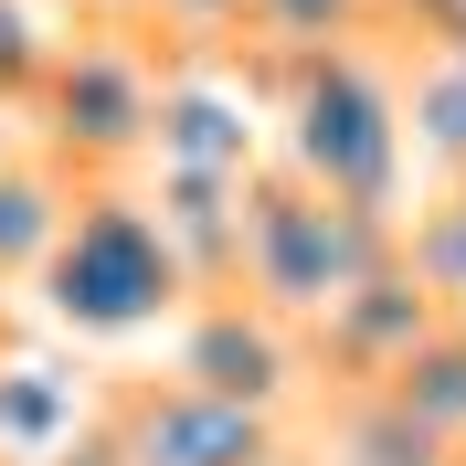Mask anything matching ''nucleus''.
<instances>
[{"label": "nucleus", "instance_id": "nucleus-9", "mask_svg": "<svg viewBox=\"0 0 466 466\" xmlns=\"http://www.w3.org/2000/svg\"><path fill=\"white\" fill-rule=\"evenodd\" d=\"M75 223V180L43 159V148H0V287L43 276V255Z\"/></svg>", "mask_w": 466, "mask_h": 466}, {"label": "nucleus", "instance_id": "nucleus-17", "mask_svg": "<svg viewBox=\"0 0 466 466\" xmlns=\"http://www.w3.org/2000/svg\"><path fill=\"white\" fill-rule=\"evenodd\" d=\"M0 297H11V287H0ZM0 319H11V308H0Z\"/></svg>", "mask_w": 466, "mask_h": 466}, {"label": "nucleus", "instance_id": "nucleus-5", "mask_svg": "<svg viewBox=\"0 0 466 466\" xmlns=\"http://www.w3.org/2000/svg\"><path fill=\"white\" fill-rule=\"evenodd\" d=\"M106 445L116 466H287V424L276 413H244L202 381H159V371H127L106 392Z\"/></svg>", "mask_w": 466, "mask_h": 466}, {"label": "nucleus", "instance_id": "nucleus-14", "mask_svg": "<svg viewBox=\"0 0 466 466\" xmlns=\"http://www.w3.org/2000/svg\"><path fill=\"white\" fill-rule=\"evenodd\" d=\"M43 64H54V32L32 22V0H0V106H32Z\"/></svg>", "mask_w": 466, "mask_h": 466}, {"label": "nucleus", "instance_id": "nucleus-4", "mask_svg": "<svg viewBox=\"0 0 466 466\" xmlns=\"http://www.w3.org/2000/svg\"><path fill=\"white\" fill-rule=\"evenodd\" d=\"M32 287L54 297V319L86 329V339L148 329V319H170V308L202 297V287H191V265H180V244L159 233V212H148V191H127V180L75 191V223H64V244L43 255Z\"/></svg>", "mask_w": 466, "mask_h": 466}, {"label": "nucleus", "instance_id": "nucleus-7", "mask_svg": "<svg viewBox=\"0 0 466 466\" xmlns=\"http://www.w3.org/2000/svg\"><path fill=\"white\" fill-rule=\"evenodd\" d=\"M445 329V308L424 287H413V265L392 255L381 276H360V287L329 308V319H308V360H319L329 392H350V381H392L413 360V350Z\"/></svg>", "mask_w": 466, "mask_h": 466}, {"label": "nucleus", "instance_id": "nucleus-13", "mask_svg": "<svg viewBox=\"0 0 466 466\" xmlns=\"http://www.w3.org/2000/svg\"><path fill=\"white\" fill-rule=\"evenodd\" d=\"M403 265H413V287L435 297L445 319H466V191H435L403 223Z\"/></svg>", "mask_w": 466, "mask_h": 466}, {"label": "nucleus", "instance_id": "nucleus-16", "mask_svg": "<svg viewBox=\"0 0 466 466\" xmlns=\"http://www.w3.org/2000/svg\"><path fill=\"white\" fill-rule=\"evenodd\" d=\"M0 413H11V371H0Z\"/></svg>", "mask_w": 466, "mask_h": 466}, {"label": "nucleus", "instance_id": "nucleus-11", "mask_svg": "<svg viewBox=\"0 0 466 466\" xmlns=\"http://www.w3.org/2000/svg\"><path fill=\"white\" fill-rule=\"evenodd\" d=\"M381 11L371 0H244V43L255 54H319V43H360Z\"/></svg>", "mask_w": 466, "mask_h": 466}, {"label": "nucleus", "instance_id": "nucleus-8", "mask_svg": "<svg viewBox=\"0 0 466 466\" xmlns=\"http://www.w3.org/2000/svg\"><path fill=\"white\" fill-rule=\"evenodd\" d=\"M319 466H456V435H435L413 403H392L381 381H350L319 413Z\"/></svg>", "mask_w": 466, "mask_h": 466}, {"label": "nucleus", "instance_id": "nucleus-15", "mask_svg": "<svg viewBox=\"0 0 466 466\" xmlns=\"http://www.w3.org/2000/svg\"><path fill=\"white\" fill-rule=\"evenodd\" d=\"M75 11H116V0H75Z\"/></svg>", "mask_w": 466, "mask_h": 466}, {"label": "nucleus", "instance_id": "nucleus-1", "mask_svg": "<svg viewBox=\"0 0 466 466\" xmlns=\"http://www.w3.org/2000/svg\"><path fill=\"white\" fill-rule=\"evenodd\" d=\"M265 86H276V127H287V170L319 180L329 202L381 212L403 223L392 191H403V75L371 64L360 43H319V54H255Z\"/></svg>", "mask_w": 466, "mask_h": 466}, {"label": "nucleus", "instance_id": "nucleus-3", "mask_svg": "<svg viewBox=\"0 0 466 466\" xmlns=\"http://www.w3.org/2000/svg\"><path fill=\"white\" fill-rule=\"evenodd\" d=\"M403 255V223H381V212H350L329 202L319 180H297L287 159L276 170L244 180V297H265L276 319H329L360 276Z\"/></svg>", "mask_w": 466, "mask_h": 466}, {"label": "nucleus", "instance_id": "nucleus-18", "mask_svg": "<svg viewBox=\"0 0 466 466\" xmlns=\"http://www.w3.org/2000/svg\"><path fill=\"white\" fill-rule=\"evenodd\" d=\"M456 466H466V445H456Z\"/></svg>", "mask_w": 466, "mask_h": 466}, {"label": "nucleus", "instance_id": "nucleus-10", "mask_svg": "<svg viewBox=\"0 0 466 466\" xmlns=\"http://www.w3.org/2000/svg\"><path fill=\"white\" fill-rule=\"evenodd\" d=\"M392 75H403V127H413V148H424L445 180H466V54L413 43Z\"/></svg>", "mask_w": 466, "mask_h": 466}, {"label": "nucleus", "instance_id": "nucleus-12", "mask_svg": "<svg viewBox=\"0 0 466 466\" xmlns=\"http://www.w3.org/2000/svg\"><path fill=\"white\" fill-rule=\"evenodd\" d=\"M381 392H392V403H413L435 435H456V445H466V319H445L435 339L403 360V371L381 381Z\"/></svg>", "mask_w": 466, "mask_h": 466}, {"label": "nucleus", "instance_id": "nucleus-6", "mask_svg": "<svg viewBox=\"0 0 466 466\" xmlns=\"http://www.w3.org/2000/svg\"><path fill=\"white\" fill-rule=\"evenodd\" d=\"M170 371L223 392V403H244V413H287L297 381L319 371V360H308V329L297 319H276L265 297L233 287V297H191L180 308V360Z\"/></svg>", "mask_w": 466, "mask_h": 466}, {"label": "nucleus", "instance_id": "nucleus-2", "mask_svg": "<svg viewBox=\"0 0 466 466\" xmlns=\"http://www.w3.org/2000/svg\"><path fill=\"white\" fill-rule=\"evenodd\" d=\"M159 75L170 64L148 54L138 32H75V43H54V64H43V86H32V148L54 159L75 191H96V180H127L159 159Z\"/></svg>", "mask_w": 466, "mask_h": 466}]
</instances>
